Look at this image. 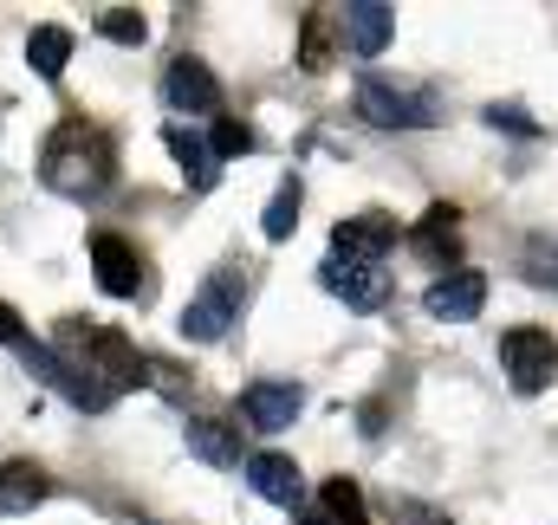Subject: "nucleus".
I'll use <instances>...</instances> for the list:
<instances>
[{
    "mask_svg": "<svg viewBox=\"0 0 558 525\" xmlns=\"http://www.w3.org/2000/svg\"><path fill=\"white\" fill-rule=\"evenodd\" d=\"M39 175L59 195H78V202L98 195L111 182V143H105V131H92L85 118H65L59 131L46 136V149H39Z\"/></svg>",
    "mask_w": 558,
    "mask_h": 525,
    "instance_id": "1",
    "label": "nucleus"
},
{
    "mask_svg": "<svg viewBox=\"0 0 558 525\" xmlns=\"http://www.w3.org/2000/svg\"><path fill=\"white\" fill-rule=\"evenodd\" d=\"M241 305H247V279L234 272V266H221V272H208V285L182 305V338L189 344H221L228 338V325L241 318Z\"/></svg>",
    "mask_w": 558,
    "mask_h": 525,
    "instance_id": "2",
    "label": "nucleus"
},
{
    "mask_svg": "<svg viewBox=\"0 0 558 525\" xmlns=\"http://www.w3.org/2000/svg\"><path fill=\"white\" fill-rule=\"evenodd\" d=\"M500 364H507V377H513V390L520 395H539L558 377V338L553 331L520 325V331L500 338Z\"/></svg>",
    "mask_w": 558,
    "mask_h": 525,
    "instance_id": "3",
    "label": "nucleus"
},
{
    "mask_svg": "<svg viewBox=\"0 0 558 525\" xmlns=\"http://www.w3.org/2000/svg\"><path fill=\"white\" fill-rule=\"evenodd\" d=\"M92 272L111 298H143L149 292V266L124 234H92Z\"/></svg>",
    "mask_w": 558,
    "mask_h": 525,
    "instance_id": "4",
    "label": "nucleus"
},
{
    "mask_svg": "<svg viewBox=\"0 0 558 525\" xmlns=\"http://www.w3.org/2000/svg\"><path fill=\"white\" fill-rule=\"evenodd\" d=\"M357 111H364L377 131H422V124H435L428 98H410V91H397V85H384V78H364V85H357Z\"/></svg>",
    "mask_w": 558,
    "mask_h": 525,
    "instance_id": "5",
    "label": "nucleus"
},
{
    "mask_svg": "<svg viewBox=\"0 0 558 525\" xmlns=\"http://www.w3.org/2000/svg\"><path fill=\"white\" fill-rule=\"evenodd\" d=\"M422 305H428V318L468 325V318H481V305H487V272H468V266H454V272H441V279L422 292Z\"/></svg>",
    "mask_w": 558,
    "mask_h": 525,
    "instance_id": "6",
    "label": "nucleus"
},
{
    "mask_svg": "<svg viewBox=\"0 0 558 525\" xmlns=\"http://www.w3.org/2000/svg\"><path fill=\"white\" fill-rule=\"evenodd\" d=\"M390 247H397V221L390 215H351V221L331 228V254L351 266H377Z\"/></svg>",
    "mask_w": 558,
    "mask_h": 525,
    "instance_id": "7",
    "label": "nucleus"
},
{
    "mask_svg": "<svg viewBox=\"0 0 558 525\" xmlns=\"http://www.w3.org/2000/svg\"><path fill=\"white\" fill-rule=\"evenodd\" d=\"M162 98L182 111V118H208V111H221V78L202 65V59H175L169 65V78H162Z\"/></svg>",
    "mask_w": 558,
    "mask_h": 525,
    "instance_id": "8",
    "label": "nucleus"
},
{
    "mask_svg": "<svg viewBox=\"0 0 558 525\" xmlns=\"http://www.w3.org/2000/svg\"><path fill=\"white\" fill-rule=\"evenodd\" d=\"M299 408H305V390H299V383H247V390H241V415H247L260 435L292 428Z\"/></svg>",
    "mask_w": 558,
    "mask_h": 525,
    "instance_id": "9",
    "label": "nucleus"
},
{
    "mask_svg": "<svg viewBox=\"0 0 558 525\" xmlns=\"http://www.w3.org/2000/svg\"><path fill=\"white\" fill-rule=\"evenodd\" d=\"M247 480H254V493L260 500H274V506H299L305 500V474H299V461L292 454H247Z\"/></svg>",
    "mask_w": 558,
    "mask_h": 525,
    "instance_id": "10",
    "label": "nucleus"
},
{
    "mask_svg": "<svg viewBox=\"0 0 558 525\" xmlns=\"http://www.w3.org/2000/svg\"><path fill=\"white\" fill-rule=\"evenodd\" d=\"M325 292H331V298H344L351 312H377V305H384V292H390V279H384L377 266L331 260V266H325Z\"/></svg>",
    "mask_w": 558,
    "mask_h": 525,
    "instance_id": "11",
    "label": "nucleus"
},
{
    "mask_svg": "<svg viewBox=\"0 0 558 525\" xmlns=\"http://www.w3.org/2000/svg\"><path fill=\"white\" fill-rule=\"evenodd\" d=\"M390 33H397V13H390L384 0H357V7H344V39H351L357 59H377V52L390 46Z\"/></svg>",
    "mask_w": 558,
    "mask_h": 525,
    "instance_id": "12",
    "label": "nucleus"
},
{
    "mask_svg": "<svg viewBox=\"0 0 558 525\" xmlns=\"http://www.w3.org/2000/svg\"><path fill=\"white\" fill-rule=\"evenodd\" d=\"M182 435H189V454H195V461H208V467H241V428H228V422H215V415H195Z\"/></svg>",
    "mask_w": 558,
    "mask_h": 525,
    "instance_id": "13",
    "label": "nucleus"
},
{
    "mask_svg": "<svg viewBox=\"0 0 558 525\" xmlns=\"http://www.w3.org/2000/svg\"><path fill=\"white\" fill-rule=\"evenodd\" d=\"M46 493H52L46 467H33V461H0V513H33Z\"/></svg>",
    "mask_w": 558,
    "mask_h": 525,
    "instance_id": "14",
    "label": "nucleus"
},
{
    "mask_svg": "<svg viewBox=\"0 0 558 525\" xmlns=\"http://www.w3.org/2000/svg\"><path fill=\"white\" fill-rule=\"evenodd\" d=\"M162 143H169V156L182 162L189 188H215V175H221V169H215V149L189 131V124H169V131H162Z\"/></svg>",
    "mask_w": 558,
    "mask_h": 525,
    "instance_id": "15",
    "label": "nucleus"
},
{
    "mask_svg": "<svg viewBox=\"0 0 558 525\" xmlns=\"http://www.w3.org/2000/svg\"><path fill=\"white\" fill-rule=\"evenodd\" d=\"M454 221H461V215H454L448 202H435V208L422 215V228H416V234H410V247H416L422 260L448 266V260H454V247H461V234H454Z\"/></svg>",
    "mask_w": 558,
    "mask_h": 525,
    "instance_id": "16",
    "label": "nucleus"
},
{
    "mask_svg": "<svg viewBox=\"0 0 558 525\" xmlns=\"http://www.w3.org/2000/svg\"><path fill=\"white\" fill-rule=\"evenodd\" d=\"M65 59H72V33H65V26H33V39H26V65H33L39 78H59Z\"/></svg>",
    "mask_w": 558,
    "mask_h": 525,
    "instance_id": "17",
    "label": "nucleus"
},
{
    "mask_svg": "<svg viewBox=\"0 0 558 525\" xmlns=\"http://www.w3.org/2000/svg\"><path fill=\"white\" fill-rule=\"evenodd\" d=\"M520 272H526L533 285H553L558 292V234H533V241L520 247Z\"/></svg>",
    "mask_w": 558,
    "mask_h": 525,
    "instance_id": "18",
    "label": "nucleus"
},
{
    "mask_svg": "<svg viewBox=\"0 0 558 525\" xmlns=\"http://www.w3.org/2000/svg\"><path fill=\"white\" fill-rule=\"evenodd\" d=\"M299 65H305V72H325V65H331V13H305V33H299Z\"/></svg>",
    "mask_w": 558,
    "mask_h": 525,
    "instance_id": "19",
    "label": "nucleus"
},
{
    "mask_svg": "<svg viewBox=\"0 0 558 525\" xmlns=\"http://www.w3.org/2000/svg\"><path fill=\"white\" fill-rule=\"evenodd\" d=\"M98 33H105L111 46H143V39H149V20H143L137 7H105V13H98Z\"/></svg>",
    "mask_w": 558,
    "mask_h": 525,
    "instance_id": "20",
    "label": "nucleus"
},
{
    "mask_svg": "<svg viewBox=\"0 0 558 525\" xmlns=\"http://www.w3.org/2000/svg\"><path fill=\"white\" fill-rule=\"evenodd\" d=\"M292 228H299V175L279 188L274 202H267V215H260V234H267V241H286Z\"/></svg>",
    "mask_w": 558,
    "mask_h": 525,
    "instance_id": "21",
    "label": "nucleus"
},
{
    "mask_svg": "<svg viewBox=\"0 0 558 525\" xmlns=\"http://www.w3.org/2000/svg\"><path fill=\"white\" fill-rule=\"evenodd\" d=\"M325 513L331 520H344V525H364V493H357V480H325Z\"/></svg>",
    "mask_w": 558,
    "mask_h": 525,
    "instance_id": "22",
    "label": "nucleus"
},
{
    "mask_svg": "<svg viewBox=\"0 0 558 525\" xmlns=\"http://www.w3.org/2000/svg\"><path fill=\"white\" fill-rule=\"evenodd\" d=\"M208 149H215V162H221V156H247V149H254V131H247V124H234V118H221L215 136H208Z\"/></svg>",
    "mask_w": 558,
    "mask_h": 525,
    "instance_id": "23",
    "label": "nucleus"
},
{
    "mask_svg": "<svg viewBox=\"0 0 558 525\" xmlns=\"http://www.w3.org/2000/svg\"><path fill=\"white\" fill-rule=\"evenodd\" d=\"M487 124H494V131H513V136H539V124H533L520 105H487Z\"/></svg>",
    "mask_w": 558,
    "mask_h": 525,
    "instance_id": "24",
    "label": "nucleus"
},
{
    "mask_svg": "<svg viewBox=\"0 0 558 525\" xmlns=\"http://www.w3.org/2000/svg\"><path fill=\"white\" fill-rule=\"evenodd\" d=\"M0 344H20V312L13 305H0Z\"/></svg>",
    "mask_w": 558,
    "mask_h": 525,
    "instance_id": "25",
    "label": "nucleus"
},
{
    "mask_svg": "<svg viewBox=\"0 0 558 525\" xmlns=\"http://www.w3.org/2000/svg\"><path fill=\"white\" fill-rule=\"evenodd\" d=\"M292 525H331V520H325V513H299Z\"/></svg>",
    "mask_w": 558,
    "mask_h": 525,
    "instance_id": "26",
    "label": "nucleus"
}]
</instances>
